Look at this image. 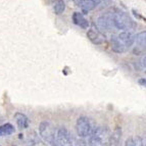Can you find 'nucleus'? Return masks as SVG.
Wrapping results in <instances>:
<instances>
[{
	"label": "nucleus",
	"mask_w": 146,
	"mask_h": 146,
	"mask_svg": "<svg viewBox=\"0 0 146 146\" xmlns=\"http://www.w3.org/2000/svg\"><path fill=\"white\" fill-rule=\"evenodd\" d=\"M64 9H66V4H64V2H63L62 0L56 1L53 6L54 13H55V15H61V13L64 11Z\"/></svg>",
	"instance_id": "nucleus-16"
},
{
	"label": "nucleus",
	"mask_w": 146,
	"mask_h": 146,
	"mask_svg": "<svg viewBox=\"0 0 146 146\" xmlns=\"http://www.w3.org/2000/svg\"><path fill=\"white\" fill-rule=\"evenodd\" d=\"M139 84L142 85L143 87H146V79H140L139 80Z\"/></svg>",
	"instance_id": "nucleus-19"
},
{
	"label": "nucleus",
	"mask_w": 146,
	"mask_h": 146,
	"mask_svg": "<svg viewBox=\"0 0 146 146\" xmlns=\"http://www.w3.org/2000/svg\"><path fill=\"white\" fill-rule=\"evenodd\" d=\"M143 66L146 68V56H145V57H144V58H143Z\"/></svg>",
	"instance_id": "nucleus-21"
},
{
	"label": "nucleus",
	"mask_w": 146,
	"mask_h": 146,
	"mask_svg": "<svg viewBox=\"0 0 146 146\" xmlns=\"http://www.w3.org/2000/svg\"><path fill=\"white\" fill-rule=\"evenodd\" d=\"M135 146H143L142 138H140V137H136L135 138Z\"/></svg>",
	"instance_id": "nucleus-17"
},
{
	"label": "nucleus",
	"mask_w": 146,
	"mask_h": 146,
	"mask_svg": "<svg viewBox=\"0 0 146 146\" xmlns=\"http://www.w3.org/2000/svg\"><path fill=\"white\" fill-rule=\"evenodd\" d=\"M97 5L98 4L94 0H80V7L82 8V11L84 13H87L88 11L94 9Z\"/></svg>",
	"instance_id": "nucleus-13"
},
{
	"label": "nucleus",
	"mask_w": 146,
	"mask_h": 146,
	"mask_svg": "<svg viewBox=\"0 0 146 146\" xmlns=\"http://www.w3.org/2000/svg\"><path fill=\"white\" fill-rule=\"evenodd\" d=\"M108 133L107 130L103 127H98L92 132L88 146H107L108 142Z\"/></svg>",
	"instance_id": "nucleus-2"
},
{
	"label": "nucleus",
	"mask_w": 146,
	"mask_h": 146,
	"mask_svg": "<svg viewBox=\"0 0 146 146\" xmlns=\"http://www.w3.org/2000/svg\"><path fill=\"white\" fill-rule=\"evenodd\" d=\"M76 131L77 135L80 138L90 137L92 134V126H91L90 119L87 117H80L76 123Z\"/></svg>",
	"instance_id": "nucleus-4"
},
{
	"label": "nucleus",
	"mask_w": 146,
	"mask_h": 146,
	"mask_svg": "<svg viewBox=\"0 0 146 146\" xmlns=\"http://www.w3.org/2000/svg\"><path fill=\"white\" fill-rule=\"evenodd\" d=\"M72 19H73L74 24L79 26V27L82 28V29H84V30L88 29L89 26H90L89 22L86 20L85 17L83 15V13H81V12H75V13L73 15V17H72Z\"/></svg>",
	"instance_id": "nucleus-11"
},
{
	"label": "nucleus",
	"mask_w": 146,
	"mask_h": 146,
	"mask_svg": "<svg viewBox=\"0 0 146 146\" xmlns=\"http://www.w3.org/2000/svg\"><path fill=\"white\" fill-rule=\"evenodd\" d=\"M13 133H15L13 125L7 123V124H3L0 126V137L9 136V135L13 134Z\"/></svg>",
	"instance_id": "nucleus-14"
},
{
	"label": "nucleus",
	"mask_w": 146,
	"mask_h": 146,
	"mask_svg": "<svg viewBox=\"0 0 146 146\" xmlns=\"http://www.w3.org/2000/svg\"><path fill=\"white\" fill-rule=\"evenodd\" d=\"M57 144L58 146H74L71 132L66 127H59L57 129Z\"/></svg>",
	"instance_id": "nucleus-5"
},
{
	"label": "nucleus",
	"mask_w": 146,
	"mask_h": 146,
	"mask_svg": "<svg viewBox=\"0 0 146 146\" xmlns=\"http://www.w3.org/2000/svg\"><path fill=\"white\" fill-rule=\"evenodd\" d=\"M135 44L136 46L133 48V53L135 55H140L146 51V31L139 33L135 37Z\"/></svg>",
	"instance_id": "nucleus-6"
},
{
	"label": "nucleus",
	"mask_w": 146,
	"mask_h": 146,
	"mask_svg": "<svg viewBox=\"0 0 146 146\" xmlns=\"http://www.w3.org/2000/svg\"><path fill=\"white\" fill-rule=\"evenodd\" d=\"M117 39L124 44L127 49L135 43V37L132 35V33L128 31H124L122 33H119V36H117Z\"/></svg>",
	"instance_id": "nucleus-9"
},
{
	"label": "nucleus",
	"mask_w": 146,
	"mask_h": 146,
	"mask_svg": "<svg viewBox=\"0 0 146 146\" xmlns=\"http://www.w3.org/2000/svg\"><path fill=\"white\" fill-rule=\"evenodd\" d=\"M111 49L115 53H124L127 51V48L122 42L117 39V37L111 38Z\"/></svg>",
	"instance_id": "nucleus-12"
},
{
	"label": "nucleus",
	"mask_w": 146,
	"mask_h": 146,
	"mask_svg": "<svg viewBox=\"0 0 146 146\" xmlns=\"http://www.w3.org/2000/svg\"><path fill=\"white\" fill-rule=\"evenodd\" d=\"M76 146H88V144L85 140H83V139H79L77 144H76Z\"/></svg>",
	"instance_id": "nucleus-18"
},
{
	"label": "nucleus",
	"mask_w": 146,
	"mask_h": 146,
	"mask_svg": "<svg viewBox=\"0 0 146 146\" xmlns=\"http://www.w3.org/2000/svg\"><path fill=\"white\" fill-rule=\"evenodd\" d=\"M28 146H36V145H35V144H29Z\"/></svg>",
	"instance_id": "nucleus-22"
},
{
	"label": "nucleus",
	"mask_w": 146,
	"mask_h": 146,
	"mask_svg": "<svg viewBox=\"0 0 146 146\" xmlns=\"http://www.w3.org/2000/svg\"><path fill=\"white\" fill-rule=\"evenodd\" d=\"M0 146H1V145H0Z\"/></svg>",
	"instance_id": "nucleus-23"
},
{
	"label": "nucleus",
	"mask_w": 146,
	"mask_h": 146,
	"mask_svg": "<svg viewBox=\"0 0 146 146\" xmlns=\"http://www.w3.org/2000/svg\"><path fill=\"white\" fill-rule=\"evenodd\" d=\"M97 25L98 28L100 30H110V26L112 25V20H110L107 17H100L97 20Z\"/></svg>",
	"instance_id": "nucleus-15"
},
{
	"label": "nucleus",
	"mask_w": 146,
	"mask_h": 146,
	"mask_svg": "<svg viewBox=\"0 0 146 146\" xmlns=\"http://www.w3.org/2000/svg\"><path fill=\"white\" fill-rule=\"evenodd\" d=\"M142 142H143V146H146V136L142 138Z\"/></svg>",
	"instance_id": "nucleus-20"
},
{
	"label": "nucleus",
	"mask_w": 146,
	"mask_h": 146,
	"mask_svg": "<svg viewBox=\"0 0 146 146\" xmlns=\"http://www.w3.org/2000/svg\"><path fill=\"white\" fill-rule=\"evenodd\" d=\"M112 24L119 30H129L133 27V21L127 13L122 11H117L113 15Z\"/></svg>",
	"instance_id": "nucleus-3"
},
{
	"label": "nucleus",
	"mask_w": 146,
	"mask_h": 146,
	"mask_svg": "<svg viewBox=\"0 0 146 146\" xmlns=\"http://www.w3.org/2000/svg\"><path fill=\"white\" fill-rule=\"evenodd\" d=\"M39 135L46 143L51 146H58L57 144V130L51 123L43 121L39 124Z\"/></svg>",
	"instance_id": "nucleus-1"
},
{
	"label": "nucleus",
	"mask_w": 146,
	"mask_h": 146,
	"mask_svg": "<svg viewBox=\"0 0 146 146\" xmlns=\"http://www.w3.org/2000/svg\"><path fill=\"white\" fill-rule=\"evenodd\" d=\"M15 122H17V127H19L21 130H25L29 128V125H30L29 117L25 115V113H23V112H15Z\"/></svg>",
	"instance_id": "nucleus-10"
},
{
	"label": "nucleus",
	"mask_w": 146,
	"mask_h": 146,
	"mask_svg": "<svg viewBox=\"0 0 146 146\" xmlns=\"http://www.w3.org/2000/svg\"><path fill=\"white\" fill-rule=\"evenodd\" d=\"M121 140H122V128L117 126L108 138L107 146H121Z\"/></svg>",
	"instance_id": "nucleus-8"
},
{
	"label": "nucleus",
	"mask_w": 146,
	"mask_h": 146,
	"mask_svg": "<svg viewBox=\"0 0 146 146\" xmlns=\"http://www.w3.org/2000/svg\"><path fill=\"white\" fill-rule=\"evenodd\" d=\"M87 37L88 39L90 40L93 44L95 45H101L105 42V36L98 30L91 28L90 30H88L87 32Z\"/></svg>",
	"instance_id": "nucleus-7"
}]
</instances>
